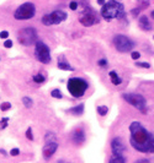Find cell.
I'll return each mask as SVG.
<instances>
[{
	"mask_svg": "<svg viewBox=\"0 0 154 163\" xmlns=\"http://www.w3.org/2000/svg\"><path fill=\"white\" fill-rule=\"evenodd\" d=\"M26 138H27L30 141H33V134H32V129H31V128H29V129L26 130Z\"/></svg>",
	"mask_w": 154,
	"mask_h": 163,
	"instance_id": "27",
	"label": "cell"
},
{
	"mask_svg": "<svg viewBox=\"0 0 154 163\" xmlns=\"http://www.w3.org/2000/svg\"><path fill=\"white\" fill-rule=\"evenodd\" d=\"M111 151H112V156H123L125 145L120 138H115L111 141Z\"/></svg>",
	"mask_w": 154,
	"mask_h": 163,
	"instance_id": "12",
	"label": "cell"
},
{
	"mask_svg": "<svg viewBox=\"0 0 154 163\" xmlns=\"http://www.w3.org/2000/svg\"><path fill=\"white\" fill-rule=\"evenodd\" d=\"M32 80H33V82H36L37 85H41L46 81V77L43 75H41V74H38V75H33Z\"/></svg>",
	"mask_w": 154,
	"mask_h": 163,
	"instance_id": "19",
	"label": "cell"
},
{
	"mask_svg": "<svg viewBox=\"0 0 154 163\" xmlns=\"http://www.w3.org/2000/svg\"><path fill=\"white\" fill-rule=\"evenodd\" d=\"M100 15L106 21H112L113 19H120L125 15V6L122 3H119L116 0H110L109 3H105L102 5Z\"/></svg>",
	"mask_w": 154,
	"mask_h": 163,
	"instance_id": "2",
	"label": "cell"
},
{
	"mask_svg": "<svg viewBox=\"0 0 154 163\" xmlns=\"http://www.w3.org/2000/svg\"><path fill=\"white\" fill-rule=\"evenodd\" d=\"M58 150V144L57 141H51V142H46V145L43 146L42 148V155H43V158L45 159H49L52 157L56 151Z\"/></svg>",
	"mask_w": 154,
	"mask_h": 163,
	"instance_id": "11",
	"label": "cell"
},
{
	"mask_svg": "<svg viewBox=\"0 0 154 163\" xmlns=\"http://www.w3.org/2000/svg\"><path fill=\"white\" fill-rule=\"evenodd\" d=\"M150 16H152V17H153V19H154V10H153V11H152V12H150Z\"/></svg>",
	"mask_w": 154,
	"mask_h": 163,
	"instance_id": "38",
	"label": "cell"
},
{
	"mask_svg": "<svg viewBox=\"0 0 154 163\" xmlns=\"http://www.w3.org/2000/svg\"><path fill=\"white\" fill-rule=\"evenodd\" d=\"M126 158L123 156H112L110 158V163H125Z\"/></svg>",
	"mask_w": 154,
	"mask_h": 163,
	"instance_id": "21",
	"label": "cell"
},
{
	"mask_svg": "<svg viewBox=\"0 0 154 163\" xmlns=\"http://www.w3.org/2000/svg\"><path fill=\"white\" fill-rule=\"evenodd\" d=\"M97 4L102 6V5H104V4H105V0H97Z\"/></svg>",
	"mask_w": 154,
	"mask_h": 163,
	"instance_id": "36",
	"label": "cell"
},
{
	"mask_svg": "<svg viewBox=\"0 0 154 163\" xmlns=\"http://www.w3.org/2000/svg\"><path fill=\"white\" fill-rule=\"evenodd\" d=\"M139 26L143 31H150L152 30V26H150V22L148 20V16H140L139 17Z\"/></svg>",
	"mask_w": 154,
	"mask_h": 163,
	"instance_id": "15",
	"label": "cell"
},
{
	"mask_svg": "<svg viewBox=\"0 0 154 163\" xmlns=\"http://www.w3.org/2000/svg\"><path fill=\"white\" fill-rule=\"evenodd\" d=\"M22 104L26 107V108H31L33 105V101L30 98V97H23L22 98Z\"/></svg>",
	"mask_w": 154,
	"mask_h": 163,
	"instance_id": "23",
	"label": "cell"
},
{
	"mask_svg": "<svg viewBox=\"0 0 154 163\" xmlns=\"http://www.w3.org/2000/svg\"><path fill=\"white\" fill-rule=\"evenodd\" d=\"M51 96H52L53 98H57V99H62L63 98V93L59 88H54L51 91Z\"/></svg>",
	"mask_w": 154,
	"mask_h": 163,
	"instance_id": "20",
	"label": "cell"
},
{
	"mask_svg": "<svg viewBox=\"0 0 154 163\" xmlns=\"http://www.w3.org/2000/svg\"><path fill=\"white\" fill-rule=\"evenodd\" d=\"M138 4H139V9L142 10V9H146L147 6H149V0H139L138 1Z\"/></svg>",
	"mask_w": 154,
	"mask_h": 163,
	"instance_id": "25",
	"label": "cell"
},
{
	"mask_svg": "<svg viewBox=\"0 0 154 163\" xmlns=\"http://www.w3.org/2000/svg\"><path fill=\"white\" fill-rule=\"evenodd\" d=\"M36 13V6L32 3H25L22 5H20L15 12H14V17L15 20L19 21H25V20H30L35 16Z\"/></svg>",
	"mask_w": 154,
	"mask_h": 163,
	"instance_id": "6",
	"label": "cell"
},
{
	"mask_svg": "<svg viewBox=\"0 0 154 163\" xmlns=\"http://www.w3.org/2000/svg\"><path fill=\"white\" fill-rule=\"evenodd\" d=\"M131 12H132V15H134V16H138V15H139V12H140V9L137 6V7H136V9H133Z\"/></svg>",
	"mask_w": 154,
	"mask_h": 163,
	"instance_id": "35",
	"label": "cell"
},
{
	"mask_svg": "<svg viewBox=\"0 0 154 163\" xmlns=\"http://www.w3.org/2000/svg\"><path fill=\"white\" fill-rule=\"evenodd\" d=\"M68 17L67 12L63 11V10H54L52 12L47 13L42 17V23L45 26H53V25H59L63 21H66Z\"/></svg>",
	"mask_w": 154,
	"mask_h": 163,
	"instance_id": "8",
	"label": "cell"
},
{
	"mask_svg": "<svg viewBox=\"0 0 154 163\" xmlns=\"http://www.w3.org/2000/svg\"><path fill=\"white\" fill-rule=\"evenodd\" d=\"M113 46L121 53H128L134 48V43L131 38H128L125 34H116L112 39Z\"/></svg>",
	"mask_w": 154,
	"mask_h": 163,
	"instance_id": "7",
	"label": "cell"
},
{
	"mask_svg": "<svg viewBox=\"0 0 154 163\" xmlns=\"http://www.w3.org/2000/svg\"><path fill=\"white\" fill-rule=\"evenodd\" d=\"M8 121H9V118H4L2 121H0V130L5 129V128L8 126Z\"/></svg>",
	"mask_w": 154,
	"mask_h": 163,
	"instance_id": "28",
	"label": "cell"
},
{
	"mask_svg": "<svg viewBox=\"0 0 154 163\" xmlns=\"http://www.w3.org/2000/svg\"><path fill=\"white\" fill-rule=\"evenodd\" d=\"M0 152H2V153L4 155V156H6V155H8V153L5 152V150H3V148H2V150H0Z\"/></svg>",
	"mask_w": 154,
	"mask_h": 163,
	"instance_id": "37",
	"label": "cell"
},
{
	"mask_svg": "<svg viewBox=\"0 0 154 163\" xmlns=\"http://www.w3.org/2000/svg\"><path fill=\"white\" fill-rule=\"evenodd\" d=\"M11 108V103L10 102H4V103H2L0 104V109H2V112H6V111H9Z\"/></svg>",
	"mask_w": 154,
	"mask_h": 163,
	"instance_id": "24",
	"label": "cell"
},
{
	"mask_svg": "<svg viewBox=\"0 0 154 163\" xmlns=\"http://www.w3.org/2000/svg\"><path fill=\"white\" fill-rule=\"evenodd\" d=\"M110 79H111V82L113 84V85H116V86H119V85H121V82H122V79L119 76V74L116 73V71H110Z\"/></svg>",
	"mask_w": 154,
	"mask_h": 163,
	"instance_id": "16",
	"label": "cell"
},
{
	"mask_svg": "<svg viewBox=\"0 0 154 163\" xmlns=\"http://www.w3.org/2000/svg\"><path fill=\"white\" fill-rule=\"evenodd\" d=\"M136 65H137L138 67H144V69H149V67H150V64H149V63H143V61H137Z\"/></svg>",
	"mask_w": 154,
	"mask_h": 163,
	"instance_id": "26",
	"label": "cell"
},
{
	"mask_svg": "<svg viewBox=\"0 0 154 163\" xmlns=\"http://www.w3.org/2000/svg\"><path fill=\"white\" fill-rule=\"evenodd\" d=\"M67 88L74 98H80L84 96L86 90L89 88V84L82 77H72L68 80Z\"/></svg>",
	"mask_w": 154,
	"mask_h": 163,
	"instance_id": "3",
	"label": "cell"
},
{
	"mask_svg": "<svg viewBox=\"0 0 154 163\" xmlns=\"http://www.w3.org/2000/svg\"><path fill=\"white\" fill-rule=\"evenodd\" d=\"M4 47H5V48H11V47H12V40L6 39L5 42H4Z\"/></svg>",
	"mask_w": 154,
	"mask_h": 163,
	"instance_id": "32",
	"label": "cell"
},
{
	"mask_svg": "<svg viewBox=\"0 0 154 163\" xmlns=\"http://www.w3.org/2000/svg\"><path fill=\"white\" fill-rule=\"evenodd\" d=\"M20 153V150H19V148H12V150L10 151V155L11 156H17Z\"/></svg>",
	"mask_w": 154,
	"mask_h": 163,
	"instance_id": "34",
	"label": "cell"
},
{
	"mask_svg": "<svg viewBox=\"0 0 154 163\" xmlns=\"http://www.w3.org/2000/svg\"><path fill=\"white\" fill-rule=\"evenodd\" d=\"M96 111H97V114H100L101 117H105L109 112V107L107 105H99L96 108Z\"/></svg>",
	"mask_w": 154,
	"mask_h": 163,
	"instance_id": "18",
	"label": "cell"
},
{
	"mask_svg": "<svg viewBox=\"0 0 154 163\" xmlns=\"http://www.w3.org/2000/svg\"><path fill=\"white\" fill-rule=\"evenodd\" d=\"M58 69L64 70V71H74V67L69 65L67 61H63V60H58Z\"/></svg>",
	"mask_w": 154,
	"mask_h": 163,
	"instance_id": "17",
	"label": "cell"
},
{
	"mask_svg": "<svg viewBox=\"0 0 154 163\" xmlns=\"http://www.w3.org/2000/svg\"><path fill=\"white\" fill-rule=\"evenodd\" d=\"M123 99L131 104L132 107L137 108L139 112H142L143 114L147 113V101L146 98L142 96V94H138V93H123L122 94Z\"/></svg>",
	"mask_w": 154,
	"mask_h": 163,
	"instance_id": "5",
	"label": "cell"
},
{
	"mask_svg": "<svg viewBox=\"0 0 154 163\" xmlns=\"http://www.w3.org/2000/svg\"><path fill=\"white\" fill-rule=\"evenodd\" d=\"M97 64H99V66H101V67H105V66L107 65V60H106V59H100V60L97 61Z\"/></svg>",
	"mask_w": 154,
	"mask_h": 163,
	"instance_id": "31",
	"label": "cell"
},
{
	"mask_svg": "<svg viewBox=\"0 0 154 163\" xmlns=\"http://www.w3.org/2000/svg\"><path fill=\"white\" fill-rule=\"evenodd\" d=\"M67 112L69 114H72V115H82L84 113V103H80V104L75 105L73 108H69Z\"/></svg>",
	"mask_w": 154,
	"mask_h": 163,
	"instance_id": "14",
	"label": "cell"
},
{
	"mask_svg": "<svg viewBox=\"0 0 154 163\" xmlns=\"http://www.w3.org/2000/svg\"><path fill=\"white\" fill-rule=\"evenodd\" d=\"M78 6H79V4L76 3V1H72V3L69 4V7H70V10H73V11H75L76 9H78Z\"/></svg>",
	"mask_w": 154,
	"mask_h": 163,
	"instance_id": "30",
	"label": "cell"
},
{
	"mask_svg": "<svg viewBox=\"0 0 154 163\" xmlns=\"http://www.w3.org/2000/svg\"><path fill=\"white\" fill-rule=\"evenodd\" d=\"M17 40H19V43L21 46H25V47L33 46L38 40V38H37V31L33 28V27L22 28L17 33Z\"/></svg>",
	"mask_w": 154,
	"mask_h": 163,
	"instance_id": "4",
	"label": "cell"
},
{
	"mask_svg": "<svg viewBox=\"0 0 154 163\" xmlns=\"http://www.w3.org/2000/svg\"><path fill=\"white\" fill-rule=\"evenodd\" d=\"M131 58H132L133 60H138V59L140 58V53H139V52H132V53H131Z\"/></svg>",
	"mask_w": 154,
	"mask_h": 163,
	"instance_id": "29",
	"label": "cell"
},
{
	"mask_svg": "<svg viewBox=\"0 0 154 163\" xmlns=\"http://www.w3.org/2000/svg\"><path fill=\"white\" fill-rule=\"evenodd\" d=\"M72 140L75 145H80L85 141V132L83 129H76L72 132Z\"/></svg>",
	"mask_w": 154,
	"mask_h": 163,
	"instance_id": "13",
	"label": "cell"
},
{
	"mask_svg": "<svg viewBox=\"0 0 154 163\" xmlns=\"http://www.w3.org/2000/svg\"><path fill=\"white\" fill-rule=\"evenodd\" d=\"M45 141L46 142H51V141H56V134L52 131H48L45 135Z\"/></svg>",
	"mask_w": 154,
	"mask_h": 163,
	"instance_id": "22",
	"label": "cell"
},
{
	"mask_svg": "<svg viewBox=\"0 0 154 163\" xmlns=\"http://www.w3.org/2000/svg\"><path fill=\"white\" fill-rule=\"evenodd\" d=\"M8 37H9V32L8 31H2V32H0V38L6 39Z\"/></svg>",
	"mask_w": 154,
	"mask_h": 163,
	"instance_id": "33",
	"label": "cell"
},
{
	"mask_svg": "<svg viewBox=\"0 0 154 163\" xmlns=\"http://www.w3.org/2000/svg\"><path fill=\"white\" fill-rule=\"evenodd\" d=\"M35 55H36V59L38 61H41L43 64H49L52 58H51V52H49V48L48 46L42 42V40H37L35 43Z\"/></svg>",
	"mask_w": 154,
	"mask_h": 163,
	"instance_id": "9",
	"label": "cell"
},
{
	"mask_svg": "<svg viewBox=\"0 0 154 163\" xmlns=\"http://www.w3.org/2000/svg\"><path fill=\"white\" fill-rule=\"evenodd\" d=\"M130 144L138 152L154 153V135L150 134L139 121H133L130 125Z\"/></svg>",
	"mask_w": 154,
	"mask_h": 163,
	"instance_id": "1",
	"label": "cell"
},
{
	"mask_svg": "<svg viewBox=\"0 0 154 163\" xmlns=\"http://www.w3.org/2000/svg\"><path fill=\"white\" fill-rule=\"evenodd\" d=\"M99 21H100V19L97 17V15L94 11H90V12L86 11L84 15L79 19V22L85 27H90V26H93L95 23H99Z\"/></svg>",
	"mask_w": 154,
	"mask_h": 163,
	"instance_id": "10",
	"label": "cell"
}]
</instances>
